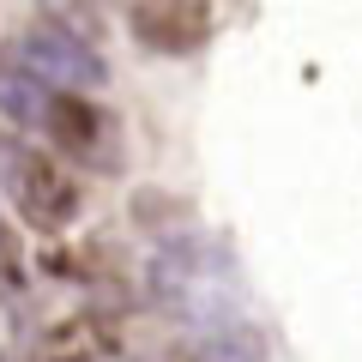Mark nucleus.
I'll return each instance as SVG.
<instances>
[{
    "instance_id": "f257e3e1",
    "label": "nucleus",
    "mask_w": 362,
    "mask_h": 362,
    "mask_svg": "<svg viewBox=\"0 0 362 362\" xmlns=\"http://www.w3.org/2000/svg\"><path fill=\"white\" fill-rule=\"evenodd\" d=\"M151 296L181 332H194V338H211L223 326L247 320L242 314V272H235L230 247L211 242V235H181V242L157 247Z\"/></svg>"
},
{
    "instance_id": "f03ea898",
    "label": "nucleus",
    "mask_w": 362,
    "mask_h": 362,
    "mask_svg": "<svg viewBox=\"0 0 362 362\" xmlns=\"http://www.w3.org/2000/svg\"><path fill=\"white\" fill-rule=\"evenodd\" d=\"M6 199H13V211L30 223V230H42V235L66 230V223L78 218L73 169L54 163V157L37 151V145H13V151H6Z\"/></svg>"
},
{
    "instance_id": "7ed1b4c3",
    "label": "nucleus",
    "mask_w": 362,
    "mask_h": 362,
    "mask_svg": "<svg viewBox=\"0 0 362 362\" xmlns=\"http://www.w3.org/2000/svg\"><path fill=\"white\" fill-rule=\"evenodd\" d=\"M42 127H49L54 151H61L73 169L103 175V169L121 163V121L109 115L103 103H90L85 90H54L49 109H42Z\"/></svg>"
},
{
    "instance_id": "20e7f679",
    "label": "nucleus",
    "mask_w": 362,
    "mask_h": 362,
    "mask_svg": "<svg viewBox=\"0 0 362 362\" xmlns=\"http://www.w3.org/2000/svg\"><path fill=\"white\" fill-rule=\"evenodd\" d=\"M18 61H25V73L37 78V85L49 90H90L103 85V54H97V42L78 37V30L66 25H37L25 42H18Z\"/></svg>"
},
{
    "instance_id": "39448f33",
    "label": "nucleus",
    "mask_w": 362,
    "mask_h": 362,
    "mask_svg": "<svg viewBox=\"0 0 362 362\" xmlns=\"http://www.w3.org/2000/svg\"><path fill=\"white\" fill-rule=\"evenodd\" d=\"M127 30L151 54H194L218 30L211 0H127Z\"/></svg>"
},
{
    "instance_id": "423d86ee",
    "label": "nucleus",
    "mask_w": 362,
    "mask_h": 362,
    "mask_svg": "<svg viewBox=\"0 0 362 362\" xmlns=\"http://www.w3.org/2000/svg\"><path fill=\"white\" fill-rule=\"evenodd\" d=\"M199 362H266V344H259L254 320H235L223 332L199 338Z\"/></svg>"
},
{
    "instance_id": "0eeeda50",
    "label": "nucleus",
    "mask_w": 362,
    "mask_h": 362,
    "mask_svg": "<svg viewBox=\"0 0 362 362\" xmlns=\"http://www.w3.org/2000/svg\"><path fill=\"white\" fill-rule=\"evenodd\" d=\"M103 344H109V332L85 314V320H66L61 332L49 338V350H42V356H49V362H90V356H103Z\"/></svg>"
},
{
    "instance_id": "6e6552de",
    "label": "nucleus",
    "mask_w": 362,
    "mask_h": 362,
    "mask_svg": "<svg viewBox=\"0 0 362 362\" xmlns=\"http://www.w3.org/2000/svg\"><path fill=\"white\" fill-rule=\"evenodd\" d=\"M42 6V18L49 25H66V30H78V37H103V18H109V0H37Z\"/></svg>"
}]
</instances>
